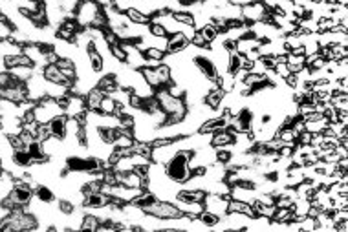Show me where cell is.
<instances>
[{
    "mask_svg": "<svg viewBox=\"0 0 348 232\" xmlns=\"http://www.w3.org/2000/svg\"><path fill=\"white\" fill-rule=\"evenodd\" d=\"M198 218L202 219V223H204V225H205L207 228H215V225L220 221L218 216H215L213 212H207V210H204V212H202L200 216H198Z\"/></svg>",
    "mask_w": 348,
    "mask_h": 232,
    "instance_id": "cell-43",
    "label": "cell"
},
{
    "mask_svg": "<svg viewBox=\"0 0 348 232\" xmlns=\"http://www.w3.org/2000/svg\"><path fill=\"white\" fill-rule=\"evenodd\" d=\"M312 135L314 133H310V132H300L299 135H297V145H310L312 143Z\"/></svg>",
    "mask_w": 348,
    "mask_h": 232,
    "instance_id": "cell-57",
    "label": "cell"
},
{
    "mask_svg": "<svg viewBox=\"0 0 348 232\" xmlns=\"http://www.w3.org/2000/svg\"><path fill=\"white\" fill-rule=\"evenodd\" d=\"M202 203H204V210L213 212L215 216H218V218H224L225 214H227L229 198H225V196L209 194V192H205V198H204Z\"/></svg>",
    "mask_w": 348,
    "mask_h": 232,
    "instance_id": "cell-6",
    "label": "cell"
},
{
    "mask_svg": "<svg viewBox=\"0 0 348 232\" xmlns=\"http://www.w3.org/2000/svg\"><path fill=\"white\" fill-rule=\"evenodd\" d=\"M286 64H288V68H290L291 73H299V71L304 68V55H293V53H288Z\"/></svg>",
    "mask_w": 348,
    "mask_h": 232,
    "instance_id": "cell-31",
    "label": "cell"
},
{
    "mask_svg": "<svg viewBox=\"0 0 348 232\" xmlns=\"http://www.w3.org/2000/svg\"><path fill=\"white\" fill-rule=\"evenodd\" d=\"M191 44V40L185 37V35L178 31V33H172L169 35V48H167V53H178V52H183L187 46Z\"/></svg>",
    "mask_w": 348,
    "mask_h": 232,
    "instance_id": "cell-17",
    "label": "cell"
},
{
    "mask_svg": "<svg viewBox=\"0 0 348 232\" xmlns=\"http://www.w3.org/2000/svg\"><path fill=\"white\" fill-rule=\"evenodd\" d=\"M0 99L10 101L15 105H20L28 99V90H26L24 82H15V84L8 86V88H0Z\"/></svg>",
    "mask_w": 348,
    "mask_h": 232,
    "instance_id": "cell-7",
    "label": "cell"
},
{
    "mask_svg": "<svg viewBox=\"0 0 348 232\" xmlns=\"http://www.w3.org/2000/svg\"><path fill=\"white\" fill-rule=\"evenodd\" d=\"M145 59H154V61H162L163 62V57H165V52H162V50H158V48H147L143 52Z\"/></svg>",
    "mask_w": 348,
    "mask_h": 232,
    "instance_id": "cell-51",
    "label": "cell"
},
{
    "mask_svg": "<svg viewBox=\"0 0 348 232\" xmlns=\"http://www.w3.org/2000/svg\"><path fill=\"white\" fill-rule=\"evenodd\" d=\"M291 13L295 15L297 19H304L306 15H308V13H306L304 8H302V6H295V4H293V8H291Z\"/></svg>",
    "mask_w": 348,
    "mask_h": 232,
    "instance_id": "cell-58",
    "label": "cell"
},
{
    "mask_svg": "<svg viewBox=\"0 0 348 232\" xmlns=\"http://www.w3.org/2000/svg\"><path fill=\"white\" fill-rule=\"evenodd\" d=\"M275 137L282 143V145H297V132L291 126H281L277 130Z\"/></svg>",
    "mask_w": 348,
    "mask_h": 232,
    "instance_id": "cell-24",
    "label": "cell"
},
{
    "mask_svg": "<svg viewBox=\"0 0 348 232\" xmlns=\"http://www.w3.org/2000/svg\"><path fill=\"white\" fill-rule=\"evenodd\" d=\"M148 33L152 37H167V31L163 28L162 24H156V22H148Z\"/></svg>",
    "mask_w": 348,
    "mask_h": 232,
    "instance_id": "cell-52",
    "label": "cell"
},
{
    "mask_svg": "<svg viewBox=\"0 0 348 232\" xmlns=\"http://www.w3.org/2000/svg\"><path fill=\"white\" fill-rule=\"evenodd\" d=\"M86 55H88V62H90L92 70L96 71V73H103V68H105V61H103L101 53L97 52L96 48H94V46L88 48V50H86Z\"/></svg>",
    "mask_w": 348,
    "mask_h": 232,
    "instance_id": "cell-25",
    "label": "cell"
},
{
    "mask_svg": "<svg viewBox=\"0 0 348 232\" xmlns=\"http://www.w3.org/2000/svg\"><path fill=\"white\" fill-rule=\"evenodd\" d=\"M101 10L103 8H101V4L97 0H79L75 11H73V19H75V22L79 24L81 29L90 28V24L101 13Z\"/></svg>",
    "mask_w": 348,
    "mask_h": 232,
    "instance_id": "cell-1",
    "label": "cell"
},
{
    "mask_svg": "<svg viewBox=\"0 0 348 232\" xmlns=\"http://www.w3.org/2000/svg\"><path fill=\"white\" fill-rule=\"evenodd\" d=\"M272 219H275V221H279V223H286L288 225V223L293 219V212H291L290 207H281V209L275 210V214H273Z\"/></svg>",
    "mask_w": 348,
    "mask_h": 232,
    "instance_id": "cell-39",
    "label": "cell"
},
{
    "mask_svg": "<svg viewBox=\"0 0 348 232\" xmlns=\"http://www.w3.org/2000/svg\"><path fill=\"white\" fill-rule=\"evenodd\" d=\"M99 218H97L96 214L92 212H86L85 210V216H83V221H81V230H90V232H96L99 230Z\"/></svg>",
    "mask_w": 348,
    "mask_h": 232,
    "instance_id": "cell-28",
    "label": "cell"
},
{
    "mask_svg": "<svg viewBox=\"0 0 348 232\" xmlns=\"http://www.w3.org/2000/svg\"><path fill=\"white\" fill-rule=\"evenodd\" d=\"M328 119L321 117V119H315V121H304V128H306V132H310V133H323L324 130H326V126H328Z\"/></svg>",
    "mask_w": 348,
    "mask_h": 232,
    "instance_id": "cell-29",
    "label": "cell"
},
{
    "mask_svg": "<svg viewBox=\"0 0 348 232\" xmlns=\"http://www.w3.org/2000/svg\"><path fill=\"white\" fill-rule=\"evenodd\" d=\"M132 152H134V154H141V156L150 157V152H152V147H150V143H145V141H136V139H134Z\"/></svg>",
    "mask_w": 348,
    "mask_h": 232,
    "instance_id": "cell-41",
    "label": "cell"
},
{
    "mask_svg": "<svg viewBox=\"0 0 348 232\" xmlns=\"http://www.w3.org/2000/svg\"><path fill=\"white\" fill-rule=\"evenodd\" d=\"M15 79L11 77V73L8 70H4V71H0V88H8V86H11V84H15Z\"/></svg>",
    "mask_w": 348,
    "mask_h": 232,
    "instance_id": "cell-54",
    "label": "cell"
},
{
    "mask_svg": "<svg viewBox=\"0 0 348 232\" xmlns=\"http://www.w3.org/2000/svg\"><path fill=\"white\" fill-rule=\"evenodd\" d=\"M172 19L183 26H195V15L189 11H172Z\"/></svg>",
    "mask_w": 348,
    "mask_h": 232,
    "instance_id": "cell-40",
    "label": "cell"
},
{
    "mask_svg": "<svg viewBox=\"0 0 348 232\" xmlns=\"http://www.w3.org/2000/svg\"><path fill=\"white\" fill-rule=\"evenodd\" d=\"M191 44H192L195 48H209V44L205 42L204 35H202L200 31H196V33H195V37L191 38Z\"/></svg>",
    "mask_w": 348,
    "mask_h": 232,
    "instance_id": "cell-55",
    "label": "cell"
},
{
    "mask_svg": "<svg viewBox=\"0 0 348 232\" xmlns=\"http://www.w3.org/2000/svg\"><path fill=\"white\" fill-rule=\"evenodd\" d=\"M172 203L176 205L178 210H180L181 214L191 216V218H196V216H200V214L204 212V203H200V201H189V199L174 198L172 199Z\"/></svg>",
    "mask_w": 348,
    "mask_h": 232,
    "instance_id": "cell-12",
    "label": "cell"
},
{
    "mask_svg": "<svg viewBox=\"0 0 348 232\" xmlns=\"http://www.w3.org/2000/svg\"><path fill=\"white\" fill-rule=\"evenodd\" d=\"M79 31H81V28H79V24L75 22V19L68 17V19H64L57 26V29H55V37L61 38V40H68V42H72L73 37H75Z\"/></svg>",
    "mask_w": 348,
    "mask_h": 232,
    "instance_id": "cell-9",
    "label": "cell"
},
{
    "mask_svg": "<svg viewBox=\"0 0 348 232\" xmlns=\"http://www.w3.org/2000/svg\"><path fill=\"white\" fill-rule=\"evenodd\" d=\"M61 114H64V108H62V105L59 103V101L50 99V97H44V99H41L37 105H35V108H33L35 121H37L38 124L50 123L53 117H57V115H61Z\"/></svg>",
    "mask_w": 348,
    "mask_h": 232,
    "instance_id": "cell-2",
    "label": "cell"
},
{
    "mask_svg": "<svg viewBox=\"0 0 348 232\" xmlns=\"http://www.w3.org/2000/svg\"><path fill=\"white\" fill-rule=\"evenodd\" d=\"M233 139H235V133L229 132L227 128H224V130H218V132L211 133V147L215 148L229 147V145H233Z\"/></svg>",
    "mask_w": 348,
    "mask_h": 232,
    "instance_id": "cell-16",
    "label": "cell"
},
{
    "mask_svg": "<svg viewBox=\"0 0 348 232\" xmlns=\"http://www.w3.org/2000/svg\"><path fill=\"white\" fill-rule=\"evenodd\" d=\"M139 71H141V75H143L145 82H147L150 88H154V90H160V88H163L162 82H160V77H158V73H156V70H154V68L143 66Z\"/></svg>",
    "mask_w": 348,
    "mask_h": 232,
    "instance_id": "cell-27",
    "label": "cell"
},
{
    "mask_svg": "<svg viewBox=\"0 0 348 232\" xmlns=\"http://www.w3.org/2000/svg\"><path fill=\"white\" fill-rule=\"evenodd\" d=\"M158 73V77H160V82H162V86L165 88L167 84H171L172 82V71H171V66H167L165 62H162L158 68H154Z\"/></svg>",
    "mask_w": 348,
    "mask_h": 232,
    "instance_id": "cell-34",
    "label": "cell"
},
{
    "mask_svg": "<svg viewBox=\"0 0 348 232\" xmlns=\"http://www.w3.org/2000/svg\"><path fill=\"white\" fill-rule=\"evenodd\" d=\"M165 90L172 95V97H178V99H183L185 97V86L183 84H178V82H171V84L165 86Z\"/></svg>",
    "mask_w": 348,
    "mask_h": 232,
    "instance_id": "cell-42",
    "label": "cell"
},
{
    "mask_svg": "<svg viewBox=\"0 0 348 232\" xmlns=\"http://www.w3.org/2000/svg\"><path fill=\"white\" fill-rule=\"evenodd\" d=\"M97 88L105 95H112L120 86H118V81H115L114 73H101L99 81H97Z\"/></svg>",
    "mask_w": 348,
    "mask_h": 232,
    "instance_id": "cell-19",
    "label": "cell"
},
{
    "mask_svg": "<svg viewBox=\"0 0 348 232\" xmlns=\"http://www.w3.org/2000/svg\"><path fill=\"white\" fill-rule=\"evenodd\" d=\"M110 53H112V57H114L115 61H120V62L127 61V52H125L123 46H121L120 42L114 44V46H110Z\"/></svg>",
    "mask_w": 348,
    "mask_h": 232,
    "instance_id": "cell-49",
    "label": "cell"
},
{
    "mask_svg": "<svg viewBox=\"0 0 348 232\" xmlns=\"http://www.w3.org/2000/svg\"><path fill=\"white\" fill-rule=\"evenodd\" d=\"M22 53H24L26 57H29V61L33 62V66L44 68L46 64H48V62H46V55H44L41 44H37V42L26 44V46H22Z\"/></svg>",
    "mask_w": 348,
    "mask_h": 232,
    "instance_id": "cell-11",
    "label": "cell"
},
{
    "mask_svg": "<svg viewBox=\"0 0 348 232\" xmlns=\"http://www.w3.org/2000/svg\"><path fill=\"white\" fill-rule=\"evenodd\" d=\"M165 170H167L169 177H171L172 181L180 183V185H183V183L191 177V166H189V161L183 159V157H180L178 154L165 165Z\"/></svg>",
    "mask_w": 348,
    "mask_h": 232,
    "instance_id": "cell-4",
    "label": "cell"
},
{
    "mask_svg": "<svg viewBox=\"0 0 348 232\" xmlns=\"http://www.w3.org/2000/svg\"><path fill=\"white\" fill-rule=\"evenodd\" d=\"M314 2H315V0H314Z\"/></svg>",
    "mask_w": 348,
    "mask_h": 232,
    "instance_id": "cell-63",
    "label": "cell"
},
{
    "mask_svg": "<svg viewBox=\"0 0 348 232\" xmlns=\"http://www.w3.org/2000/svg\"><path fill=\"white\" fill-rule=\"evenodd\" d=\"M266 64H264L262 62V59H258V61H255L253 62V66H251V73H258V75H264V73H266Z\"/></svg>",
    "mask_w": 348,
    "mask_h": 232,
    "instance_id": "cell-56",
    "label": "cell"
},
{
    "mask_svg": "<svg viewBox=\"0 0 348 232\" xmlns=\"http://www.w3.org/2000/svg\"><path fill=\"white\" fill-rule=\"evenodd\" d=\"M112 8L120 13H127L130 8H134V0H112Z\"/></svg>",
    "mask_w": 348,
    "mask_h": 232,
    "instance_id": "cell-46",
    "label": "cell"
},
{
    "mask_svg": "<svg viewBox=\"0 0 348 232\" xmlns=\"http://www.w3.org/2000/svg\"><path fill=\"white\" fill-rule=\"evenodd\" d=\"M332 53H334V61H341V59H348V48L341 46V44H332L330 46Z\"/></svg>",
    "mask_w": 348,
    "mask_h": 232,
    "instance_id": "cell-47",
    "label": "cell"
},
{
    "mask_svg": "<svg viewBox=\"0 0 348 232\" xmlns=\"http://www.w3.org/2000/svg\"><path fill=\"white\" fill-rule=\"evenodd\" d=\"M299 225H300V230H310V232L317 230V219L310 218V216H304V218L299 221Z\"/></svg>",
    "mask_w": 348,
    "mask_h": 232,
    "instance_id": "cell-48",
    "label": "cell"
},
{
    "mask_svg": "<svg viewBox=\"0 0 348 232\" xmlns=\"http://www.w3.org/2000/svg\"><path fill=\"white\" fill-rule=\"evenodd\" d=\"M330 105L334 106L337 112H339V110H348V94H341V91H335V94H332Z\"/></svg>",
    "mask_w": 348,
    "mask_h": 232,
    "instance_id": "cell-36",
    "label": "cell"
},
{
    "mask_svg": "<svg viewBox=\"0 0 348 232\" xmlns=\"http://www.w3.org/2000/svg\"><path fill=\"white\" fill-rule=\"evenodd\" d=\"M273 71H275V73H277V75H279V77H281V79H286V77L291 73L286 62H277L275 68H273Z\"/></svg>",
    "mask_w": 348,
    "mask_h": 232,
    "instance_id": "cell-53",
    "label": "cell"
},
{
    "mask_svg": "<svg viewBox=\"0 0 348 232\" xmlns=\"http://www.w3.org/2000/svg\"><path fill=\"white\" fill-rule=\"evenodd\" d=\"M202 35H204V38H205V42L207 44H211L213 40H215L216 37H218V29H216V26L213 24V20H211L209 24H205L204 28L202 29H198Z\"/></svg>",
    "mask_w": 348,
    "mask_h": 232,
    "instance_id": "cell-38",
    "label": "cell"
},
{
    "mask_svg": "<svg viewBox=\"0 0 348 232\" xmlns=\"http://www.w3.org/2000/svg\"><path fill=\"white\" fill-rule=\"evenodd\" d=\"M22 53V46L17 44L13 38H2L0 40V57H13V55H19Z\"/></svg>",
    "mask_w": 348,
    "mask_h": 232,
    "instance_id": "cell-20",
    "label": "cell"
},
{
    "mask_svg": "<svg viewBox=\"0 0 348 232\" xmlns=\"http://www.w3.org/2000/svg\"><path fill=\"white\" fill-rule=\"evenodd\" d=\"M337 24L332 19H319L317 20V33H323V31H332Z\"/></svg>",
    "mask_w": 348,
    "mask_h": 232,
    "instance_id": "cell-50",
    "label": "cell"
},
{
    "mask_svg": "<svg viewBox=\"0 0 348 232\" xmlns=\"http://www.w3.org/2000/svg\"><path fill=\"white\" fill-rule=\"evenodd\" d=\"M0 130L6 135H19L22 132V121L17 115H0Z\"/></svg>",
    "mask_w": 348,
    "mask_h": 232,
    "instance_id": "cell-13",
    "label": "cell"
},
{
    "mask_svg": "<svg viewBox=\"0 0 348 232\" xmlns=\"http://www.w3.org/2000/svg\"><path fill=\"white\" fill-rule=\"evenodd\" d=\"M205 192L209 194H218V196H225L229 198V192H231V185H229L225 179H220V181H209V185L205 189Z\"/></svg>",
    "mask_w": 348,
    "mask_h": 232,
    "instance_id": "cell-26",
    "label": "cell"
},
{
    "mask_svg": "<svg viewBox=\"0 0 348 232\" xmlns=\"http://www.w3.org/2000/svg\"><path fill=\"white\" fill-rule=\"evenodd\" d=\"M8 71H10L11 77H13L17 82H26L29 77H31L35 71H37V66H15V68H11V70H8Z\"/></svg>",
    "mask_w": 348,
    "mask_h": 232,
    "instance_id": "cell-23",
    "label": "cell"
},
{
    "mask_svg": "<svg viewBox=\"0 0 348 232\" xmlns=\"http://www.w3.org/2000/svg\"><path fill=\"white\" fill-rule=\"evenodd\" d=\"M297 28L302 29L304 33H317V20L314 17H310V15H306L304 19H299Z\"/></svg>",
    "mask_w": 348,
    "mask_h": 232,
    "instance_id": "cell-35",
    "label": "cell"
},
{
    "mask_svg": "<svg viewBox=\"0 0 348 232\" xmlns=\"http://www.w3.org/2000/svg\"><path fill=\"white\" fill-rule=\"evenodd\" d=\"M103 97H105V94H103L97 86H94L92 90L86 91V95H85L86 110H90V112H99V105H101V101H103Z\"/></svg>",
    "mask_w": 348,
    "mask_h": 232,
    "instance_id": "cell-18",
    "label": "cell"
},
{
    "mask_svg": "<svg viewBox=\"0 0 348 232\" xmlns=\"http://www.w3.org/2000/svg\"><path fill=\"white\" fill-rule=\"evenodd\" d=\"M339 194L348 196V183H339Z\"/></svg>",
    "mask_w": 348,
    "mask_h": 232,
    "instance_id": "cell-62",
    "label": "cell"
},
{
    "mask_svg": "<svg viewBox=\"0 0 348 232\" xmlns=\"http://www.w3.org/2000/svg\"><path fill=\"white\" fill-rule=\"evenodd\" d=\"M225 91L220 88V86H216V88H213V90H209L207 94H205L204 97V103L207 106H211L213 110L220 108V105H222V99H224Z\"/></svg>",
    "mask_w": 348,
    "mask_h": 232,
    "instance_id": "cell-22",
    "label": "cell"
},
{
    "mask_svg": "<svg viewBox=\"0 0 348 232\" xmlns=\"http://www.w3.org/2000/svg\"><path fill=\"white\" fill-rule=\"evenodd\" d=\"M66 121H68V115L66 114H61L57 117H53L50 121V130H52V135L55 137H64L66 135Z\"/></svg>",
    "mask_w": 348,
    "mask_h": 232,
    "instance_id": "cell-21",
    "label": "cell"
},
{
    "mask_svg": "<svg viewBox=\"0 0 348 232\" xmlns=\"http://www.w3.org/2000/svg\"><path fill=\"white\" fill-rule=\"evenodd\" d=\"M127 19L130 20V22L134 24H145V26H148V22H150V17H147V15H143L141 11H138L136 8H130L129 11H127Z\"/></svg>",
    "mask_w": 348,
    "mask_h": 232,
    "instance_id": "cell-37",
    "label": "cell"
},
{
    "mask_svg": "<svg viewBox=\"0 0 348 232\" xmlns=\"http://www.w3.org/2000/svg\"><path fill=\"white\" fill-rule=\"evenodd\" d=\"M43 75L46 81L55 82V84H64V86H68V88H72L73 86V81H70V79H66V77L62 75V71L59 70L55 64H46V66L43 68Z\"/></svg>",
    "mask_w": 348,
    "mask_h": 232,
    "instance_id": "cell-14",
    "label": "cell"
},
{
    "mask_svg": "<svg viewBox=\"0 0 348 232\" xmlns=\"http://www.w3.org/2000/svg\"><path fill=\"white\" fill-rule=\"evenodd\" d=\"M244 57L248 59V61L255 62V61H258V59L262 57V55H260V53H258V50H251V52H248V53H246V55H244Z\"/></svg>",
    "mask_w": 348,
    "mask_h": 232,
    "instance_id": "cell-59",
    "label": "cell"
},
{
    "mask_svg": "<svg viewBox=\"0 0 348 232\" xmlns=\"http://www.w3.org/2000/svg\"><path fill=\"white\" fill-rule=\"evenodd\" d=\"M115 108H118V103H115L114 97H112V95H105V97H103V101H101V105H99L101 114H103V115H114Z\"/></svg>",
    "mask_w": 348,
    "mask_h": 232,
    "instance_id": "cell-33",
    "label": "cell"
},
{
    "mask_svg": "<svg viewBox=\"0 0 348 232\" xmlns=\"http://www.w3.org/2000/svg\"><path fill=\"white\" fill-rule=\"evenodd\" d=\"M264 40H260V38L253 37L251 33H248L246 37L239 38L237 42H235V50L240 53V55H246L248 52H251V50H257L260 44H262Z\"/></svg>",
    "mask_w": 348,
    "mask_h": 232,
    "instance_id": "cell-15",
    "label": "cell"
},
{
    "mask_svg": "<svg viewBox=\"0 0 348 232\" xmlns=\"http://www.w3.org/2000/svg\"><path fill=\"white\" fill-rule=\"evenodd\" d=\"M62 108H64V114L68 117H79V115L86 114V103H85V95H77V94H70L62 103Z\"/></svg>",
    "mask_w": 348,
    "mask_h": 232,
    "instance_id": "cell-8",
    "label": "cell"
},
{
    "mask_svg": "<svg viewBox=\"0 0 348 232\" xmlns=\"http://www.w3.org/2000/svg\"><path fill=\"white\" fill-rule=\"evenodd\" d=\"M242 82L248 86V88H251V91H253V90H257V88H260V86L267 84V79H266V75H258V73H251V71H249Z\"/></svg>",
    "mask_w": 348,
    "mask_h": 232,
    "instance_id": "cell-30",
    "label": "cell"
},
{
    "mask_svg": "<svg viewBox=\"0 0 348 232\" xmlns=\"http://www.w3.org/2000/svg\"><path fill=\"white\" fill-rule=\"evenodd\" d=\"M176 152H178L176 141L172 143V145H167V147H156L150 152V161L160 163V165H167L172 157L176 156Z\"/></svg>",
    "mask_w": 348,
    "mask_h": 232,
    "instance_id": "cell-10",
    "label": "cell"
},
{
    "mask_svg": "<svg viewBox=\"0 0 348 232\" xmlns=\"http://www.w3.org/2000/svg\"><path fill=\"white\" fill-rule=\"evenodd\" d=\"M143 210H145V214H150V216L160 218V219H174V218L183 216L172 201H163V199H154L152 203H148Z\"/></svg>",
    "mask_w": 348,
    "mask_h": 232,
    "instance_id": "cell-3",
    "label": "cell"
},
{
    "mask_svg": "<svg viewBox=\"0 0 348 232\" xmlns=\"http://www.w3.org/2000/svg\"><path fill=\"white\" fill-rule=\"evenodd\" d=\"M162 64V61H154V59H145V66L147 68H158Z\"/></svg>",
    "mask_w": 348,
    "mask_h": 232,
    "instance_id": "cell-60",
    "label": "cell"
},
{
    "mask_svg": "<svg viewBox=\"0 0 348 232\" xmlns=\"http://www.w3.org/2000/svg\"><path fill=\"white\" fill-rule=\"evenodd\" d=\"M242 19L248 24L272 22V10H267L260 0H257L248 6H242Z\"/></svg>",
    "mask_w": 348,
    "mask_h": 232,
    "instance_id": "cell-5",
    "label": "cell"
},
{
    "mask_svg": "<svg viewBox=\"0 0 348 232\" xmlns=\"http://www.w3.org/2000/svg\"><path fill=\"white\" fill-rule=\"evenodd\" d=\"M52 137V130H50V124H38L37 126V133H35V139H37V143H43L44 139Z\"/></svg>",
    "mask_w": 348,
    "mask_h": 232,
    "instance_id": "cell-45",
    "label": "cell"
},
{
    "mask_svg": "<svg viewBox=\"0 0 348 232\" xmlns=\"http://www.w3.org/2000/svg\"><path fill=\"white\" fill-rule=\"evenodd\" d=\"M229 2L242 8V6H248V4H251V2H257V0H229Z\"/></svg>",
    "mask_w": 348,
    "mask_h": 232,
    "instance_id": "cell-61",
    "label": "cell"
},
{
    "mask_svg": "<svg viewBox=\"0 0 348 232\" xmlns=\"http://www.w3.org/2000/svg\"><path fill=\"white\" fill-rule=\"evenodd\" d=\"M99 135L105 143L112 145L114 139H115V135H118V128H99ZM112 147H114V145H112Z\"/></svg>",
    "mask_w": 348,
    "mask_h": 232,
    "instance_id": "cell-44",
    "label": "cell"
},
{
    "mask_svg": "<svg viewBox=\"0 0 348 232\" xmlns=\"http://www.w3.org/2000/svg\"><path fill=\"white\" fill-rule=\"evenodd\" d=\"M114 148H130L134 145V135L130 132H120L118 130V135L114 139Z\"/></svg>",
    "mask_w": 348,
    "mask_h": 232,
    "instance_id": "cell-32",
    "label": "cell"
}]
</instances>
